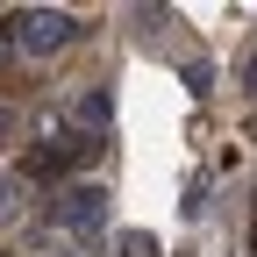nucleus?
<instances>
[{
  "instance_id": "f257e3e1",
  "label": "nucleus",
  "mask_w": 257,
  "mask_h": 257,
  "mask_svg": "<svg viewBox=\"0 0 257 257\" xmlns=\"http://www.w3.org/2000/svg\"><path fill=\"white\" fill-rule=\"evenodd\" d=\"M0 36H15L29 57H50L64 43H79V15H57V8H29V15H8Z\"/></svg>"
},
{
  "instance_id": "f03ea898",
  "label": "nucleus",
  "mask_w": 257,
  "mask_h": 257,
  "mask_svg": "<svg viewBox=\"0 0 257 257\" xmlns=\"http://www.w3.org/2000/svg\"><path fill=\"white\" fill-rule=\"evenodd\" d=\"M50 214H57V229H72V236H100V221H107V193L100 186H64L57 200H50Z\"/></svg>"
},
{
  "instance_id": "7ed1b4c3",
  "label": "nucleus",
  "mask_w": 257,
  "mask_h": 257,
  "mask_svg": "<svg viewBox=\"0 0 257 257\" xmlns=\"http://www.w3.org/2000/svg\"><path fill=\"white\" fill-rule=\"evenodd\" d=\"M72 114L86 121V136H107V121H114V93H107V86H86L79 100H72Z\"/></svg>"
},
{
  "instance_id": "20e7f679",
  "label": "nucleus",
  "mask_w": 257,
  "mask_h": 257,
  "mask_svg": "<svg viewBox=\"0 0 257 257\" xmlns=\"http://www.w3.org/2000/svg\"><path fill=\"white\" fill-rule=\"evenodd\" d=\"M22 214V172H0V221Z\"/></svg>"
},
{
  "instance_id": "39448f33",
  "label": "nucleus",
  "mask_w": 257,
  "mask_h": 257,
  "mask_svg": "<svg viewBox=\"0 0 257 257\" xmlns=\"http://www.w3.org/2000/svg\"><path fill=\"white\" fill-rule=\"evenodd\" d=\"M121 257H165L150 229H121Z\"/></svg>"
},
{
  "instance_id": "423d86ee",
  "label": "nucleus",
  "mask_w": 257,
  "mask_h": 257,
  "mask_svg": "<svg viewBox=\"0 0 257 257\" xmlns=\"http://www.w3.org/2000/svg\"><path fill=\"white\" fill-rule=\"evenodd\" d=\"M179 207H186L193 221H200V214H207V172H193V179H186V200H179Z\"/></svg>"
},
{
  "instance_id": "0eeeda50",
  "label": "nucleus",
  "mask_w": 257,
  "mask_h": 257,
  "mask_svg": "<svg viewBox=\"0 0 257 257\" xmlns=\"http://www.w3.org/2000/svg\"><path fill=\"white\" fill-rule=\"evenodd\" d=\"M186 93H193V100H200V93H214V64L193 57V64H186Z\"/></svg>"
},
{
  "instance_id": "6e6552de",
  "label": "nucleus",
  "mask_w": 257,
  "mask_h": 257,
  "mask_svg": "<svg viewBox=\"0 0 257 257\" xmlns=\"http://www.w3.org/2000/svg\"><path fill=\"white\" fill-rule=\"evenodd\" d=\"M243 86H250V93H257V57H250V64H243Z\"/></svg>"
}]
</instances>
